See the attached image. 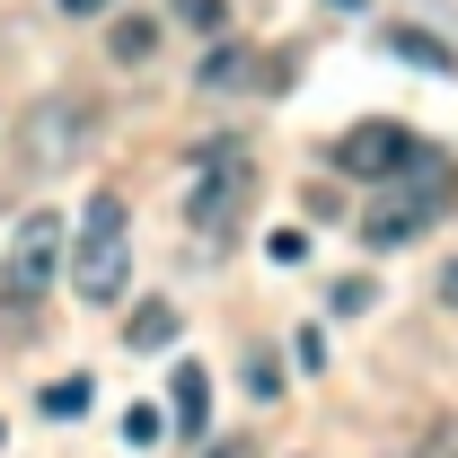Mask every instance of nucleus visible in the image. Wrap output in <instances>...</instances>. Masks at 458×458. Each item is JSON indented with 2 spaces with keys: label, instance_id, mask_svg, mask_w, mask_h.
<instances>
[{
  "label": "nucleus",
  "instance_id": "9b49d317",
  "mask_svg": "<svg viewBox=\"0 0 458 458\" xmlns=\"http://www.w3.org/2000/svg\"><path fill=\"white\" fill-rule=\"evenodd\" d=\"M45 414H54V423L89 414V379H54V388H45Z\"/></svg>",
  "mask_w": 458,
  "mask_h": 458
},
{
  "label": "nucleus",
  "instance_id": "9d476101",
  "mask_svg": "<svg viewBox=\"0 0 458 458\" xmlns=\"http://www.w3.org/2000/svg\"><path fill=\"white\" fill-rule=\"evenodd\" d=\"M150 45H159V27H150V18H123V27L106 36V54H114V62H150Z\"/></svg>",
  "mask_w": 458,
  "mask_h": 458
},
{
  "label": "nucleus",
  "instance_id": "dca6fc26",
  "mask_svg": "<svg viewBox=\"0 0 458 458\" xmlns=\"http://www.w3.org/2000/svg\"><path fill=\"white\" fill-rule=\"evenodd\" d=\"M432 291H441V309H458V265H441V283H432Z\"/></svg>",
  "mask_w": 458,
  "mask_h": 458
},
{
  "label": "nucleus",
  "instance_id": "1a4fd4ad",
  "mask_svg": "<svg viewBox=\"0 0 458 458\" xmlns=\"http://www.w3.org/2000/svg\"><path fill=\"white\" fill-rule=\"evenodd\" d=\"M388 54L397 62H423V71H458V54L441 36H423V27H388Z\"/></svg>",
  "mask_w": 458,
  "mask_h": 458
},
{
  "label": "nucleus",
  "instance_id": "7ed1b4c3",
  "mask_svg": "<svg viewBox=\"0 0 458 458\" xmlns=\"http://www.w3.org/2000/svg\"><path fill=\"white\" fill-rule=\"evenodd\" d=\"M62 256H71L62 212H27V221H18V238H9V265H0V300H9V309H36V300L54 291Z\"/></svg>",
  "mask_w": 458,
  "mask_h": 458
},
{
  "label": "nucleus",
  "instance_id": "39448f33",
  "mask_svg": "<svg viewBox=\"0 0 458 458\" xmlns=\"http://www.w3.org/2000/svg\"><path fill=\"white\" fill-rule=\"evenodd\" d=\"M414 159H423V141H414L405 123H352V132L335 141V168H344V176H370V185L405 176Z\"/></svg>",
  "mask_w": 458,
  "mask_h": 458
},
{
  "label": "nucleus",
  "instance_id": "4468645a",
  "mask_svg": "<svg viewBox=\"0 0 458 458\" xmlns=\"http://www.w3.org/2000/svg\"><path fill=\"white\" fill-rule=\"evenodd\" d=\"M247 388H256V397H283V379H274V352H256V361H247Z\"/></svg>",
  "mask_w": 458,
  "mask_h": 458
},
{
  "label": "nucleus",
  "instance_id": "2eb2a0df",
  "mask_svg": "<svg viewBox=\"0 0 458 458\" xmlns=\"http://www.w3.org/2000/svg\"><path fill=\"white\" fill-rule=\"evenodd\" d=\"M309 256V229H274V265H300Z\"/></svg>",
  "mask_w": 458,
  "mask_h": 458
},
{
  "label": "nucleus",
  "instance_id": "f03ea898",
  "mask_svg": "<svg viewBox=\"0 0 458 458\" xmlns=\"http://www.w3.org/2000/svg\"><path fill=\"white\" fill-rule=\"evenodd\" d=\"M247 203H256V159H247V141H212V150L194 159V194H185L194 238H229V229L247 221Z\"/></svg>",
  "mask_w": 458,
  "mask_h": 458
},
{
  "label": "nucleus",
  "instance_id": "423d86ee",
  "mask_svg": "<svg viewBox=\"0 0 458 458\" xmlns=\"http://www.w3.org/2000/svg\"><path fill=\"white\" fill-rule=\"evenodd\" d=\"M194 80H203L212 98H229V89H256V80H265V54H256V45H221V54H203V71H194Z\"/></svg>",
  "mask_w": 458,
  "mask_h": 458
},
{
  "label": "nucleus",
  "instance_id": "f257e3e1",
  "mask_svg": "<svg viewBox=\"0 0 458 458\" xmlns=\"http://www.w3.org/2000/svg\"><path fill=\"white\" fill-rule=\"evenodd\" d=\"M123 274H132V212H123V194H89L80 238H71V283H80L89 309H114Z\"/></svg>",
  "mask_w": 458,
  "mask_h": 458
},
{
  "label": "nucleus",
  "instance_id": "f8f14e48",
  "mask_svg": "<svg viewBox=\"0 0 458 458\" xmlns=\"http://www.w3.org/2000/svg\"><path fill=\"white\" fill-rule=\"evenodd\" d=\"M176 18H185V27H203V36H221V27H229L221 0H176Z\"/></svg>",
  "mask_w": 458,
  "mask_h": 458
},
{
  "label": "nucleus",
  "instance_id": "20e7f679",
  "mask_svg": "<svg viewBox=\"0 0 458 458\" xmlns=\"http://www.w3.org/2000/svg\"><path fill=\"white\" fill-rule=\"evenodd\" d=\"M414 194H388V203H370V221H361V238H370V247H405V238H423V229H432V212H441V185H450V176H441V159H432V150H423V159H414Z\"/></svg>",
  "mask_w": 458,
  "mask_h": 458
},
{
  "label": "nucleus",
  "instance_id": "0eeeda50",
  "mask_svg": "<svg viewBox=\"0 0 458 458\" xmlns=\"http://www.w3.org/2000/svg\"><path fill=\"white\" fill-rule=\"evenodd\" d=\"M168 405H176V423H185V432H203V423H212V379H203V361H176V370H168Z\"/></svg>",
  "mask_w": 458,
  "mask_h": 458
},
{
  "label": "nucleus",
  "instance_id": "ddd939ff",
  "mask_svg": "<svg viewBox=\"0 0 458 458\" xmlns=\"http://www.w3.org/2000/svg\"><path fill=\"white\" fill-rule=\"evenodd\" d=\"M123 441H141V450H150V441H159V405H132V414H123Z\"/></svg>",
  "mask_w": 458,
  "mask_h": 458
},
{
  "label": "nucleus",
  "instance_id": "a211bd4d",
  "mask_svg": "<svg viewBox=\"0 0 458 458\" xmlns=\"http://www.w3.org/2000/svg\"><path fill=\"white\" fill-rule=\"evenodd\" d=\"M212 458H247V441H221V450H212Z\"/></svg>",
  "mask_w": 458,
  "mask_h": 458
},
{
  "label": "nucleus",
  "instance_id": "6e6552de",
  "mask_svg": "<svg viewBox=\"0 0 458 458\" xmlns=\"http://www.w3.org/2000/svg\"><path fill=\"white\" fill-rule=\"evenodd\" d=\"M123 344H132V352H168V344H176V309H168V300H141L132 327H123Z\"/></svg>",
  "mask_w": 458,
  "mask_h": 458
},
{
  "label": "nucleus",
  "instance_id": "f3484780",
  "mask_svg": "<svg viewBox=\"0 0 458 458\" xmlns=\"http://www.w3.org/2000/svg\"><path fill=\"white\" fill-rule=\"evenodd\" d=\"M62 9H71V18H98V9H114V0H62Z\"/></svg>",
  "mask_w": 458,
  "mask_h": 458
}]
</instances>
